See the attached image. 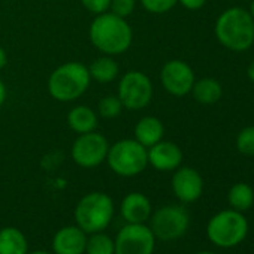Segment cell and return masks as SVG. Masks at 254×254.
I'll return each mask as SVG.
<instances>
[{
    "mask_svg": "<svg viewBox=\"0 0 254 254\" xmlns=\"http://www.w3.org/2000/svg\"><path fill=\"white\" fill-rule=\"evenodd\" d=\"M91 78L88 67L79 62L60 64L48 78L50 96L59 102H73L79 99L90 87Z\"/></svg>",
    "mask_w": 254,
    "mask_h": 254,
    "instance_id": "cell-3",
    "label": "cell"
},
{
    "mask_svg": "<svg viewBox=\"0 0 254 254\" xmlns=\"http://www.w3.org/2000/svg\"><path fill=\"white\" fill-rule=\"evenodd\" d=\"M109 169L120 177H136L148 166V151L136 139H121L109 145L106 156Z\"/></svg>",
    "mask_w": 254,
    "mask_h": 254,
    "instance_id": "cell-5",
    "label": "cell"
},
{
    "mask_svg": "<svg viewBox=\"0 0 254 254\" xmlns=\"http://www.w3.org/2000/svg\"><path fill=\"white\" fill-rule=\"evenodd\" d=\"M148 151V165L160 172H171L181 166L183 151L181 148L171 141H160L153 147L147 148Z\"/></svg>",
    "mask_w": 254,
    "mask_h": 254,
    "instance_id": "cell-13",
    "label": "cell"
},
{
    "mask_svg": "<svg viewBox=\"0 0 254 254\" xmlns=\"http://www.w3.org/2000/svg\"><path fill=\"white\" fill-rule=\"evenodd\" d=\"M136 8V0H111L109 12H112L117 17L127 18L133 14Z\"/></svg>",
    "mask_w": 254,
    "mask_h": 254,
    "instance_id": "cell-26",
    "label": "cell"
},
{
    "mask_svg": "<svg viewBox=\"0 0 254 254\" xmlns=\"http://www.w3.org/2000/svg\"><path fill=\"white\" fill-rule=\"evenodd\" d=\"M163 135L165 126L157 117H142L135 126V139L145 148H150L154 144L160 142L163 139Z\"/></svg>",
    "mask_w": 254,
    "mask_h": 254,
    "instance_id": "cell-16",
    "label": "cell"
},
{
    "mask_svg": "<svg viewBox=\"0 0 254 254\" xmlns=\"http://www.w3.org/2000/svg\"><path fill=\"white\" fill-rule=\"evenodd\" d=\"M114 254H153L156 236L145 223H127L114 239Z\"/></svg>",
    "mask_w": 254,
    "mask_h": 254,
    "instance_id": "cell-9",
    "label": "cell"
},
{
    "mask_svg": "<svg viewBox=\"0 0 254 254\" xmlns=\"http://www.w3.org/2000/svg\"><path fill=\"white\" fill-rule=\"evenodd\" d=\"M82 6L94 15H100L109 11L111 0H81Z\"/></svg>",
    "mask_w": 254,
    "mask_h": 254,
    "instance_id": "cell-27",
    "label": "cell"
},
{
    "mask_svg": "<svg viewBox=\"0 0 254 254\" xmlns=\"http://www.w3.org/2000/svg\"><path fill=\"white\" fill-rule=\"evenodd\" d=\"M153 82L141 70H129L126 72L120 82L117 96L123 103V108L129 111H141L147 108L153 99Z\"/></svg>",
    "mask_w": 254,
    "mask_h": 254,
    "instance_id": "cell-7",
    "label": "cell"
},
{
    "mask_svg": "<svg viewBox=\"0 0 254 254\" xmlns=\"http://www.w3.org/2000/svg\"><path fill=\"white\" fill-rule=\"evenodd\" d=\"M151 214V202L144 193L133 191L121 200V215L127 223H145Z\"/></svg>",
    "mask_w": 254,
    "mask_h": 254,
    "instance_id": "cell-15",
    "label": "cell"
},
{
    "mask_svg": "<svg viewBox=\"0 0 254 254\" xmlns=\"http://www.w3.org/2000/svg\"><path fill=\"white\" fill-rule=\"evenodd\" d=\"M150 220V229L156 239L160 241H175L184 236L190 224L189 212L180 205L162 206L154 214H151Z\"/></svg>",
    "mask_w": 254,
    "mask_h": 254,
    "instance_id": "cell-8",
    "label": "cell"
},
{
    "mask_svg": "<svg viewBox=\"0 0 254 254\" xmlns=\"http://www.w3.org/2000/svg\"><path fill=\"white\" fill-rule=\"evenodd\" d=\"M178 3H181L189 11H197L206 3V0H178Z\"/></svg>",
    "mask_w": 254,
    "mask_h": 254,
    "instance_id": "cell-28",
    "label": "cell"
},
{
    "mask_svg": "<svg viewBox=\"0 0 254 254\" xmlns=\"http://www.w3.org/2000/svg\"><path fill=\"white\" fill-rule=\"evenodd\" d=\"M196 254H215V253H211V251H200V253H196Z\"/></svg>",
    "mask_w": 254,
    "mask_h": 254,
    "instance_id": "cell-34",
    "label": "cell"
},
{
    "mask_svg": "<svg viewBox=\"0 0 254 254\" xmlns=\"http://www.w3.org/2000/svg\"><path fill=\"white\" fill-rule=\"evenodd\" d=\"M6 63H8V54L2 47H0V69H3L6 66Z\"/></svg>",
    "mask_w": 254,
    "mask_h": 254,
    "instance_id": "cell-30",
    "label": "cell"
},
{
    "mask_svg": "<svg viewBox=\"0 0 254 254\" xmlns=\"http://www.w3.org/2000/svg\"><path fill=\"white\" fill-rule=\"evenodd\" d=\"M190 93H193V97L196 102L202 105H212L223 97V87L214 78H203V79L194 81Z\"/></svg>",
    "mask_w": 254,
    "mask_h": 254,
    "instance_id": "cell-19",
    "label": "cell"
},
{
    "mask_svg": "<svg viewBox=\"0 0 254 254\" xmlns=\"http://www.w3.org/2000/svg\"><path fill=\"white\" fill-rule=\"evenodd\" d=\"M29 242L17 227L0 229V254H27Z\"/></svg>",
    "mask_w": 254,
    "mask_h": 254,
    "instance_id": "cell-18",
    "label": "cell"
},
{
    "mask_svg": "<svg viewBox=\"0 0 254 254\" xmlns=\"http://www.w3.org/2000/svg\"><path fill=\"white\" fill-rule=\"evenodd\" d=\"M6 96H8V91H6V85L5 82L0 79V108L3 106L5 100H6Z\"/></svg>",
    "mask_w": 254,
    "mask_h": 254,
    "instance_id": "cell-29",
    "label": "cell"
},
{
    "mask_svg": "<svg viewBox=\"0 0 254 254\" xmlns=\"http://www.w3.org/2000/svg\"><path fill=\"white\" fill-rule=\"evenodd\" d=\"M215 36L224 48L244 53L254 44V18L244 8H229L215 21Z\"/></svg>",
    "mask_w": 254,
    "mask_h": 254,
    "instance_id": "cell-2",
    "label": "cell"
},
{
    "mask_svg": "<svg viewBox=\"0 0 254 254\" xmlns=\"http://www.w3.org/2000/svg\"><path fill=\"white\" fill-rule=\"evenodd\" d=\"M236 148L242 156H254V126L244 127L236 136Z\"/></svg>",
    "mask_w": 254,
    "mask_h": 254,
    "instance_id": "cell-24",
    "label": "cell"
},
{
    "mask_svg": "<svg viewBox=\"0 0 254 254\" xmlns=\"http://www.w3.org/2000/svg\"><path fill=\"white\" fill-rule=\"evenodd\" d=\"M247 75H248L250 81L254 82V60L250 63V66H248V69H247Z\"/></svg>",
    "mask_w": 254,
    "mask_h": 254,
    "instance_id": "cell-31",
    "label": "cell"
},
{
    "mask_svg": "<svg viewBox=\"0 0 254 254\" xmlns=\"http://www.w3.org/2000/svg\"><path fill=\"white\" fill-rule=\"evenodd\" d=\"M123 111V103L121 100L118 99V96H114V94H109V96H103L99 103H97V112L100 117L106 118V120H111V118H115L121 114Z\"/></svg>",
    "mask_w": 254,
    "mask_h": 254,
    "instance_id": "cell-23",
    "label": "cell"
},
{
    "mask_svg": "<svg viewBox=\"0 0 254 254\" xmlns=\"http://www.w3.org/2000/svg\"><path fill=\"white\" fill-rule=\"evenodd\" d=\"M114 217V202L102 191H91L79 199L75 208V221L87 235L103 232Z\"/></svg>",
    "mask_w": 254,
    "mask_h": 254,
    "instance_id": "cell-4",
    "label": "cell"
},
{
    "mask_svg": "<svg viewBox=\"0 0 254 254\" xmlns=\"http://www.w3.org/2000/svg\"><path fill=\"white\" fill-rule=\"evenodd\" d=\"M88 72H90L91 79L100 84H108V82H112L118 76L120 66L111 56H103V57L96 59L90 64Z\"/></svg>",
    "mask_w": 254,
    "mask_h": 254,
    "instance_id": "cell-20",
    "label": "cell"
},
{
    "mask_svg": "<svg viewBox=\"0 0 254 254\" xmlns=\"http://www.w3.org/2000/svg\"><path fill=\"white\" fill-rule=\"evenodd\" d=\"M67 126L72 132H75L76 135H82V133H88V132H94L97 129V114L93 108L87 106V105H78L73 106L69 112H67Z\"/></svg>",
    "mask_w": 254,
    "mask_h": 254,
    "instance_id": "cell-17",
    "label": "cell"
},
{
    "mask_svg": "<svg viewBox=\"0 0 254 254\" xmlns=\"http://www.w3.org/2000/svg\"><path fill=\"white\" fill-rule=\"evenodd\" d=\"M88 36L96 50L111 57L126 53L133 42V32L127 20L109 11L96 15L90 24Z\"/></svg>",
    "mask_w": 254,
    "mask_h": 254,
    "instance_id": "cell-1",
    "label": "cell"
},
{
    "mask_svg": "<svg viewBox=\"0 0 254 254\" xmlns=\"http://www.w3.org/2000/svg\"><path fill=\"white\" fill-rule=\"evenodd\" d=\"M27 254H50L48 251H42V250H39V251H33V253H27Z\"/></svg>",
    "mask_w": 254,
    "mask_h": 254,
    "instance_id": "cell-33",
    "label": "cell"
},
{
    "mask_svg": "<svg viewBox=\"0 0 254 254\" xmlns=\"http://www.w3.org/2000/svg\"><path fill=\"white\" fill-rule=\"evenodd\" d=\"M248 233V221L242 212L226 209L215 214L206 224L209 241L223 248H232L241 244Z\"/></svg>",
    "mask_w": 254,
    "mask_h": 254,
    "instance_id": "cell-6",
    "label": "cell"
},
{
    "mask_svg": "<svg viewBox=\"0 0 254 254\" xmlns=\"http://www.w3.org/2000/svg\"><path fill=\"white\" fill-rule=\"evenodd\" d=\"M194 72L190 64L183 60H169L160 70V82L163 88L175 96L183 97L189 94L194 84Z\"/></svg>",
    "mask_w": 254,
    "mask_h": 254,
    "instance_id": "cell-11",
    "label": "cell"
},
{
    "mask_svg": "<svg viewBox=\"0 0 254 254\" xmlns=\"http://www.w3.org/2000/svg\"><path fill=\"white\" fill-rule=\"evenodd\" d=\"M250 14H251V17L254 18V0H253V2H251V5H250V11H248Z\"/></svg>",
    "mask_w": 254,
    "mask_h": 254,
    "instance_id": "cell-32",
    "label": "cell"
},
{
    "mask_svg": "<svg viewBox=\"0 0 254 254\" xmlns=\"http://www.w3.org/2000/svg\"><path fill=\"white\" fill-rule=\"evenodd\" d=\"M172 190L181 202L193 203L203 193L202 175L193 168L180 166L178 169H175V174L172 177Z\"/></svg>",
    "mask_w": 254,
    "mask_h": 254,
    "instance_id": "cell-12",
    "label": "cell"
},
{
    "mask_svg": "<svg viewBox=\"0 0 254 254\" xmlns=\"http://www.w3.org/2000/svg\"><path fill=\"white\" fill-rule=\"evenodd\" d=\"M109 151V142L102 135L94 132L78 135L70 148V156L73 162L84 169H93L106 162Z\"/></svg>",
    "mask_w": 254,
    "mask_h": 254,
    "instance_id": "cell-10",
    "label": "cell"
},
{
    "mask_svg": "<svg viewBox=\"0 0 254 254\" xmlns=\"http://www.w3.org/2000/svg\"><path fill=\"white\" fill-rule=\"evenodd\" d=\"M227 199H229V205L232 206V209L242 212L253 206L254 190L247 183H236L230 187Z\"/></svg>",
    "mask_w": 254,
    "mask_h": 254,
    "instance_id": "cell-21",
    "label": "cell"
},
{
    "mask_svg": "<svg viewBox=\"0 0 254 254\" xmlns=\"http://www.w3.org/2000/svg\"><path fill=\"white\" fill-rule=\"evenodd\" d=\"M87 233L78 226H64L53 238L54 254H84Z\"/></svg>",
    "mask_w": 254,
    "mask_h": 254,
    "instance_id": "cell-14",
    "label": "cell"
},
{
    "mask_svg": "<svg viewBox=\"0 0 254 254\" xmlns=\"http://www.w3.org/2000/svg\"><path fill=\"white\" fill-rule=\"evenodd\" d=\"M139 2L150 14H166L178 3V0H139Z\"/></svg>",
    "mask_w": 254,
    "mask_h": 254,
    "instance_id": "cell-25",
    "label": "cell"
},
{
    "mask_svg": "<svg viewBox=\"0 0 254 254\" xmlns=\"http://www.w3.org/2000/svg\"><path fill=\"white\" fill-rule=\"evenodd\" d=\"M114 253H115V245H114V239L109 235L103 232H96L87 236L85 254H114Z\"/></svg>",
    "mask_w": 254,
    "mask_h": 254,
    "instance_id": "cell-22",
    "label": "cell"
}]
</instances>
